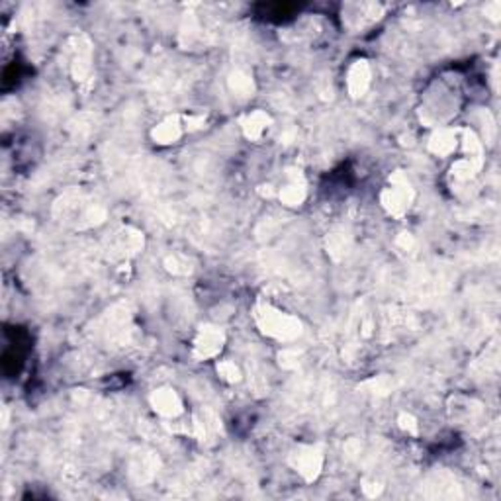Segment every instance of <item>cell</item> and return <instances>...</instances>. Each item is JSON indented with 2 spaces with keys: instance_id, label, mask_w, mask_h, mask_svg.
I'll return each instance as SVG.
<instances>
[{
  "instance_id": "6da1fadb",
  "label": "cell",
  "mask_w": 501,
  "mask_h": 501,
  "mask_svg": "<svg viewBox=\"0 0 501 501\" xmlns=\"http://www.w3.org/2000/svg\"><path fill=\"white\" fill-rule=\"evenodd\" d=\"M255 317L259 327L268 337L280 341L296 339L302 333V323L298 322L290 313H284L268 303H259L255 310Z\"/></svg>"
},
{
  "instance_id": "7a4b0ae2",
  "label": "cell",
  "mask_w": 501,
  "mask_h": 501,
  "mask_svg": "<svg viewBox=\"0 0 501 501\" xmlns=\"http://www.w3.org/2000/svg\"><path fill=\"white\" fill-rule=\"evenodd\" d=\"M388 188L382 192V204L384 208L388 210L392 216H404L409 206H411V200H413V190L409 186V182L406 180L404 174H394L390 179Z\"/></svg>"
},
{
  "instance_id": "3957f363",
  "label": "cell",
  "mask_w": 501,
  "mask_h": 501,
  "mask_svg": "<svg viewBox=\"0 0 501 501\" xmlns=\"http://www.w3.org/2000/svg\"><path fill=\"white\" fill-rule=\"evenodd\" d=\"M290 462L296 468V472H300L308 480L313 482L323 468V454L315 446H298V451H294L290 456Z\"/></svg>"
},
{
  "instance_id": "277c9868",
  "label": "cell",
  "mask_w": 501,
  "mask_h": 501,
  "mask_svg": "<svg viewBox=\"0 0 501 501\" xmlns=\"http://www.w3.org/2000/svg\"><path fill=\"white\" fill-rule=\"evenodd\" d=\"M224 341H226V337L218 327H202V331L198 333V337L194 341V355L198 359L216 357L224 347Z\"/></svg>"
},
{
  "instance_id": "5b68a950",
  "label": "cell",
  "mask_w": 501,
  "mask_h": 501,
  "mask_svg": "<svg viewBox=\"0 0 501 501\" xmlns=\"http://www.w3.org/2000/svg\"><path fill=\"white\" fill-rule=\"evenodd\" d=\"M151 404L157 413L163 417H177L182 411V402L177 396V392L170 388L155 390L151 396Z\"/></svg>"
},
{
  "instance_id": "8992f818",
  "label": "cell",
  "mask_w": 501,
  "mask_h": 501,
  "mask_svg": "<svg viewBox=\"0 0 501 501\" xmlns=\"http://www.w3.org/2000/svg\"><path fill=\"white\" fill-rule=\"evenodd\" d=\"M370 85V67L366 61H357L355 65L349 69L347 75V86H349L350 96L359 98L366 92V88Z\"/></svg>"
},
{
  "instance_id": "52a82bcc",
  "label": "cell",
  "mask_w": 501,
  "mask_h": 501,
  "mask_svg": "<svg viewBox=\"0 0 501 501\" xmlns=\"http://www.w3.org/2000/svg\"><path fill=\"white\" fill-rule=\"evenodd\" d=\"M458 143H460V132L458 130H439L431 137L429 147H431V151L435 153V155L445 157V155H451L458 147Z\"/></svg>"
},
{
  "instance_id": "ba28073f",
  "label": "cell",
  "mask_w": 501,
  "mask_h": 501,
  "mask_svg": "<svg viewBox=\"0 0 501 501\" xmlns=\"http://www.w3.org/2000/svg\"><path fill=\"white\" fill-rule=\"evenodd\" d=\"M143 247V237L137 231L132 229H123L120 233H116V243H114V253H118L120 256H128L137 253Z\"/></svg>"
},
{
  "instance_id": "9c48e42d",
  "label": "cell",
  "mask_w": 501,
  "mask_h": 501,
  "mask_svg": "<svg viewBox=\"0 0 501 501\" xmlns=\"http://www.w3.org/2000/svg\"><path fill=\"white\" fill-rule=\"evenodd\" d=\"M241 125H243V132H245L249 139H261L266 130H268V125H270V118L265 112L256 110V112H251L249 116H245Z\"/></svg>"
},
{
  "instance_id": "30bf717a",
  "label": "cell",
  "mask_w": 501,
  "mask_h": 501,
  "mask_svg": "<svg viewBox=\"0 0 501 501\" xmlns=\"http://www.w3.org/2000/svg\"><path fill=\"white\" fill-rule=\"evenodd\" d=\"M182 135V123L177 116L172 118H167L165 122H161L155 130H153V139L161 145H167V143H174Z\"/></svg>"
},
{
  "instance_id": "8fae6325",
  "label": "cell",
  "mask_w": 501,
  "mask_h": 501,
  "mask_svg": "<svg viewBox=\"0 0 501 501\" xmlns=\"http://www.w3.org/2000/svg\"><path fill=\"white\" fill-rule=\"evenodd\" d=\"M303 196H306V188H303V182L298 179H292L280 192V200L288 206H300L302 204Z\"/></svg>"
},
{
  "instance_id": "7c38bea8",
  "label": "cell",
  "mask_w": 501,
  "mask_h": 501,
  "mask_svg": "<svg viewBox=\"0 0 501 501\" xmlns=\"http://www.w3.org/2000/svg\"><path fill=\"white\" fill-rule=\"evenodd\" d=\"M155 468H157L155 456L153 454H142V460L137 464H132V474L139 482H145L155 474Z\"/></svg>"
},
{
  "instance_id": "4fadbf2b",
  "label": "cell",
  "mask_w": 501,
  "mask_h": 501,
  "mask_svg": "<svg viewBox=\"0 0 501 501\" xmlns=\"http://www.w3.org/2000/svg\"><path fill=\"white\" fill-rule=\"evenodd\" d=\"M229 85H231V88L235 90L237 95H251V92H253V81H251V76L241 73V71H235V73L231 75Z\"/></svg>"
},
{
  "instance_id": "5bb4252c",
  "label": "cell",
  "mask_w": 501,
  "mask_h": 501,
  "mask_svg": "<svg viewBox=\"0 0 501 501\" xmlns=\"http://www.w3.org/2000/svg\"><path fill=\"white\" fill-rule=\"evenodd\" d=\"M218 372L221 378H226L227 382H237L239 380V369H237L233 362H229V360H224V362H219L218 364Z\"/></svg>"
},
{
  "instance_id": "9a60e30c",
  "label": "cell",
  "mask_w": 501,
  "mask_h": 501,
  "mask_svg": "<svg viewBox=\"0 0 501 501\" xmlns=\"http://www.w3.org/2000/svg\"><path fill=\"white\" fill-rule=\"evenodd\" d=\"M399 423H402V427H404L406 431H409L411 435H416L417 433V423L411 416H406V413H404V416L399 417Z\"/></svg>"
}]
</instances>
